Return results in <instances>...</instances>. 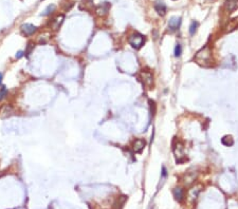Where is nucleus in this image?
Returning a JSON list of instances; mask_svg holds the SVG:
<instances>
[{
	"label": "nucleus",
	"mask_w": 238,
	"mask_h": 209,
	"mask_svg": "<svg viewBox=\"0 0 238 209\" xmlns=\"http://www.w3.org/2000/svg\"><path fill=\"white\" fill-rule=\"evenodd\" d=\"M194 60L199 66L209 67L211 64V61H212V50H211V48L209 46H205L201 50H199L195 55Z\"/></svg>",
	"instance_id": "1"
},
{
	"label": "nucleus",
	"mask_w": 238,
	"mask_h": 209,
	"mask_svg": "<svg viewBox=\"0 0 238 209\" xmlns=\"http://www.w3.org/2000/svg\"><path fill=\"white\" fill-rule=\"evenodd\" d=\"M173 151L176 156V161L177 163H182L186 160L184 156V145L180 140H176L173 145Z\"/></svg>",
	"instance_id": "2"
},
{
	"label": "nucleus",
	"mask_w": 238,
	"mask_h": 209,
	"mask_svg": "<svg viewBox=\"0 0 238 209\" xmlns=\"http://www.w3.org/2000/svg\"><path fill=\"white\" fill-rule=\"evenodd\" d=\"M128 42L130 44V46L134 49H140L141 46L144 44L145 42V38L143 35H141L140 33H134V34L130 35L128 38Z\"/></svg>",
	"instance_id": "3"
},
{
	"label": "nucleus",
	"mask_w": 238,
	"mask_h": 209,
	"mask_svg": "<svg viewBox=\"0 0 238 209\" xmlns=\"http://www.w3.org/2000/svg\"><path fill=\"white\" fill-rule=\"evenodd\" d=\"M139 77L146 88L150 89L152 87V84H154V76H152V74L149 71H145V70L141 71L139 74Z\"/></svg>",
	"instance_id": "4"
},
{
	"label": "nucleus",
	"mask_w": 238,
	"mask_h": 209,
	"mask_svg": "<svg viewBox=\"0 0 238 209\" xmlns=\"http://www.w3.org/2000/svg\"><path fill=\"white\" fill-rule=\"evenodd\" d=\"M109 9H110V3L108 2H104L101 3L100 6H97L95 8V14L100 17H104L108 14L109 12Z\"/></svg>",
	"instance_id": "5"
},
{
	"label": "nucleus",
	"mask_w": 238,
	"mask_h": 209,
	"mask_svg": "<svg viewBox=\"0 0 238 209\" xmlns=\"http://www.w3.org/2000/svg\"><path fill=\"white\" fill-rule=\"evenodd\" d=\"M20 30L24 35L31 36V35L37 32V26L32 24V23H23L22 26H20Z\"/></svg>",
	"instance_id": "6"
},
{
	"label": "nucleus",
	"mask_w": 238,
	"mask_h": 209,
	"mask_svg": "<svg viewBox=\"0 0 238 209\" xmlns=\"http://www.w3.org/2000/svg\"><path fill=\"white\" fill-rule=\"evenodd\" d=\"M64 19H65L64 14L57 15V16L50 22V28L52 30H54V31H57V30L59 29V26H61V23L64 22Z\"/></svg>",
	"instance_id": "7"
},
{
	"label": "nucleus",
	"mask_w": 238,
	"mask_h": 209,
	"mask_svg": "<svg viewBox=\"0 0 238 209\" xmlns=\"http://www.w3.org/2000/svg\"><path fill=\"white\" fill-rule=\"evenodd\" d=\"M145 146H146V142L144 139L138 138L136 139L134 142V144H132V150H134L136 153H140V152L143 151V149L145 148Z\"/></svg>",
	"instance_id": "8"
},
{
	"label": "nucleus",
	"mask_w": 238,
	"mask_h": 209,
	"mask_svg": "<svg viewBox=\"0 0 238 209\" xmlns=\"http://www.w3.org/2000/svg\"><path fill=\"white\" fill-rule=\"evenodd\" d=\"M14 113V109L12 107L11 105H3L2 107L0 108V116L2 118H6V117H9L12 114Z\"/></svg>",
	"instance_id": "9"
},
{
	"label": "nucleus",
	"mask_w": 238,
	"mask_h": 209,
	"mask_svg": "<svg viewBox=\"0 0 238 209\" xmlns=\"http://www.w3.org/2000/svg\"><path fill=\"white\" fill-rule=\"evenodd\" d=\"M181 24V18L180 17H173L170 20L168 21V29L171 32H175L179 29V26Z\"/></svg>",
	"instance_id": "10"
},
{
	"label": "nucleus",
	"mask_w": 238,
	"mask_h": 209,
	"mask_svg": "<svg viewBox=\"0 0 238 209\" xmlns=\"http://www.w3.org/2000/svg\"><path fill=\"white\" fill-rule=\"evenodd\" d=\"M199 192H200V187H195V188L189 189V193H187V199H189V202H195L196 199L198 197Z\"/></svg>",
	"instance_id": "11"
},
{
	"label": "nucleus",
	"mask_w": 238,
	"mask_h": 209,
	"mask_svg": "<svg viewBox=\"0 0 238 209\" xmlns=\"http://www.w3.org/2000/svg\"><path fill=\"white\" fill-rule=\"evenodd\" d=\"M197 179V173H194V172H189L184 176L183 181H184V185L185 186H191L192 184H194L195 180Z\"/></svg>",
	"instance_id": "12"
},
{
	"label": "nucleus",
	"mask_w": 238,
	"mask_h": 209,
	"mask_svg": "<svg viewBox=\"0 0 238 209\" xmlns=\"http://www.w3.org/2000/svg\"><path fill=\"white\" fill-rule=\"evenodd\" d=\"M154 10L160 16H164L166 14V6L161 1H157L154 3Z\"/></svg>",
	"instance_id": "13"
},
{
	"label": "nucleus",
	"mask_w": 238,
	"mask_h": 209,
	"mask_svg": "<svg viewBox=\"0 0 238 209\" xmlns=\"http://www.w3.org/2000/svg\"><path fill=\"white\" fill-rule=\"evenodd\" d=\"M173 194H174L175 200L178 201V202H181L184 197V191L183 189L180 188V187H176V188L173 190Z\"/></svg>",
	"instance_id": "14"
},
{
	"label": "nucleus",
	"mask_w": 238,
	"mask_h": 209,
	"mask_svg": "<svg viewBox=\"0 0 238 209\" xmlns=\"http://www.w3.org/2000/svg\"><path fill=\"white\" fill-rule=\"evenodd\" d=\"M237 8V0H227L225 1V10L228 12H232Z\"/></svg>",
	"instance_id": "15"
},
{
	"label": "nucleus",
	"mask_w": 238,
	"mask_h": 209,
	"mask_svg": "<svg viewBox=\"0 0 238 209\" xmlns=\"http://www.w3.org/2000/svg\"><path fill=\"white\" fill-rule=\"evenodd\" d=\"M221 143H222L224 146L230 147V146H233V144H234V139H233V137L231 136V135H225V136L222 137Z\"/></svg>",
	"instance_id": "16"
},
{
	"label": "nucleus",
	"mask_w": 238,
	"mask_h": 209,
	"mask_svg": "<svg viewBox=\"0 0 238 209\" xmlns=\"http://www.w3.org/2000/svg\"><path fill=\"white\" fill-rule=\"evenodd\" d=\"M55 9H56V6H54V4H50V6H47V9L44 11V13H42V15H44V16H47V15L52 14L53 12L55 11Z\"/></svg>",
	"instance_id": "17"
},
{
	"label": "nucleus",
	"mask_w": 238,
	"mask_h": 209,
	"mask_svg": "<svg viewBox=\"0 0 238 209\" xmlns=\"http://www.w3.org/2000/svg\"><path fill=\"white\" fill-rule=\"evenodd\" d=\"M198 26H199V23H198L197 21H193V22L191 23V26H189V34L194 35L195 33H196V31H197Z\"/></svg>",
	"instance_id": "18"
},
{
	"label": "nucleus",
	"mask_w": 238,
	"mask_h": 209,
	"mask_svg": "<svg viewBox=\"0 0 238 209\" xmlns=\"http://www.w3.org/2000/svg\"><path fill=\"white\" fill-rule=\"evenodd\" d=\"M8 89H6V87H4V86H2L1 87V89H0V100H2L3 98H6V95H8Z\"/></svg>",
	"instance_id": "19"
},
{
	"label": "nucleus",
	"mask_w": 238,
	"mask_h": 209,
	"mask_svg": "<svg viewBox=\"0 0 238 209\" xmlns=\"http://www.w3.org/2000/svg\"><path fill=\"white\" fill-rule=\"evenodd\" d=\"M34 49V44L33 42H31L30 41L29 44H28V46H26V55L29 56L30 54H31V52H32V50Z\"/></svg>",
	"instance_id": "20"
},
{
	"label": "nucleus",
	"mask_w": 238,
	"mask_h": 209,
	"mask_svg": "<svg viewBox=\"0 0 238 209\" xmlns=\"http://www.w3.org/2000/svg\"><path fill=\"white\" fill-rule=\"evenodd\" d=\"M181 53H182V48H181L180 44H177L176 48H175V56H176V57H179V56L181 55Z\"/></svg>",
	"instance_id": "21"
},
{
	"label": "nucleus",
	"mask_w": 238,
	"mask_h": 209,
	"mask_svg": "<svg viewBox=\"0 0 238 209\" xmlns=\"http://www.w3.org/2000/svg\"><path fill=\"white\" fill-rule=\"evenodd\" d=\"M23 55H24V52H22V51H18V52L16 53V55H15V57L17 58V59H19V58H21Z\"/></svg>",
	"instance_id": "22"
},
{
	"label": "nucleus",
	"mask_w": 238,
	"mask_h": 209,
	"mask_svg": "<svg viewBox=\"0 0 238 209\" xmlns=\"http://www.w3.org/2000/svg\"><path fill=\"white\" fill-rule=\"evenodd\" d=\"M166 175H167V171H166V168H165V167L163 166V167H162V176H163V177H165Z\"/></svg>",
	"instance_id": "23"
},
{
	"label": "nucleus",
	"mask_w": 238,
	"mask_h": 209,
	"mask_svg": "<svg viewBox=\"0 0 238 209\" xmlns=\"http://www.w3.org/2000/svg\"><path fill=\"white\" fill-rule=\"evenodd\" d=\"M1 82H2V74L0 73V84H1Z\"/></svg>",
	"instance_id": "24"
}]
</instances>
